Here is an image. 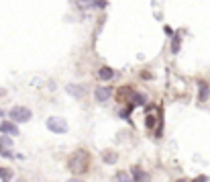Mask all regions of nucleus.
Returning a JSON list of instances; mask_svg holds the SVG:
<instances>
[{
    "instance_id": "1",
    "label": "nucleus",
    "mask_w": 210,
    "mask_h": 182,
    "mask_svg": "<svg viewBox=\"0 0 210 182\" xmlns=\"http://www.w3.org/2000/svg\"><path fill=\"white\" fill-rule=\"evenodd\" d=\"M68 168L72 170L73 174L88 172V168H90V153L86 152V149H78V152H73L72 157L68 160Z\"/></svg>"
},
{
    "instance_id": "2",
    "label": "nucleus",
    "mask_w": 210,
    "mask_h": 182,
    "mask_svg": "<svg viewBox=\"0 0 210 182\" xmlns=\"http://www.w3.org/2000/svg\"><path fill=\"white\" fill-rule=\"evenodd\" d=\"M8 117H10V121H15V123H27V121L33 117V113H31L27 107H12L8 111Z\"/></svg>"
},
{
    "instance_id": "3",
    "label": "nucleus",
    "mask_w": 210,
    "mask_h": 182,
    "mask_svg": "<svg viewBox=\"0 0 210 182\" xmlns=\"http://www.w3.org/2000/svg\"><path fill=\"white\" fill-rule=\"evenodd\" d=\"M47 129L49 131H53V133H68V123H65L63 119H59V117H51L47 119Z\"/></svg>"
},
{
    "instance_id": "4",
    "label": "nucleus",
    "mask_w": 210,
    "mask_h": 182,
    "mask_svg": "<svg viewBox=\"0 0 210 182\" xmlns=\"http://www.w3.org/2000/svg\"><path fill=\"white\" fill-rule=\"evenodd\" d=\"M0 156H4V157L12 156V141H10V137H0Z\"/></svg>"
},
{
    "instance_id": "5",
    "label": "nucleus",
    "mask_w": 210,
    "mask_h": 182,
    "mask_svg": "<svg viewBox=\"0 0 210 182\" xmlns=\"http://www.w3.org/2000/svg\"><path fill=\"white\" fill-rule=\"evenodd\" d=\"M133 182H151V178H149V174L143 172L141 168H133Z\"/></svg>"
},
{
    "instance_id": "6",
    "label": "nucleus",
    "mask_w": 210,
    "mask_h": 182,
    "mask_svg": "<svg viewBox=\"0 0 210 182\" xmlns=\"http://www.w3.org/2000/svg\"><path fill=\"white\" fill-rule=\"evenodd\" d=\"M0 131L6 133V135H19V127L15 123H8V121H2L0 123Z\"/></svg>"
},
{
    "instance_id": "7",
    "label": "nucleus",
    "mask_w": 210,
    "mask_h": 182,
    "mask_svg": "<svg viewBox=\"0 0 210 182\" xmlns=\"http://www.w3.org/2000/svg\"><path fill=\"white\" fill-rule=\"evenodd\" d=\"M94 96H96V100H98V102H106V100L110 98V88H108V86H102V88H96Z\"/></svg>"
},
{
    "instance_id": "8",
    "label": "nucleus",
    "mask_w": 210,
    "mask_h": 182,
    "mask_svg": "<svg viewBox=\"0 0 210 182\" xmlns=\"http://www.w3.org/2000/svg\"><path fill=\"white\" fill-rule=\"evenodd\" d=\"M98 78L102 80V82H108V80H112V78H114V70H112V68H108V66H104V68L98 70Z\"/></svg>"
},
{
    "instance_id": "9",
    "label": "nucleus",
    "mask_w": 210,
    "mask_h": 182,
    "mask_svg": "<svg viewBox=\"0 0 210 182\" xmlns=\"http://www.w3.org/2000/svg\"><path fill=\"white\" fill-rule=\"evenodd\" d=\"M65 90H68V94H72V96H78V98H82L84 96V86H80V84H68L65 86Z\"/></svg>"
},
{
    "instance_id": "10",
    "label": "nucleus",
    "mask_w": 210,
    "mask_h": 182,
    "mask_svg": "<svg viewBox=\"0 0 210 182\" xmlns=\"http://www.w3.org/2000/svg\"><path fill=\"white\" fill-rule=\"evenodd\" d=\"M131 104H133V107H143V104H145V96H143V94L133 92L131 94Z\"/></svg>"
},
{
    "instance_id": "11",
    "label": "nucleus",
    "mask_w": 210,
    "mask_h": 182,
    "mask_svg": "<svg viewBox=\"0 0 210 182\" xmlns=\"http://www.w3.org/2000/svg\"><path fill=\"white\" fill-rule=\"evenodd\" d=\"M102 160H104L106 164H116L118 156H116L114 152H104V153H102Z\"/></svg>"
},
{
    "instance_id": "12",
    "label": "nucleus",
    "mask_w": 210,
    "mask_h": 182,
    "mask_svg": "<svg viewBox=\"0 0 210 182\" xmlns=\"http://www.w3.org/2000/svg\"><path fill=\"white\" fill-rule=\"evenodd\" d=\"M208 94H210V90H208V86H206L204 82H200V102H204L206 98H208Z\"/></svg>"
},
{
    "instance_id": "13",
    "label": "nucleus",
    "mask_w": 210,
    "mask_h": 182,
    "mask_svg": "<svg viewBox=\"0 0 210 182\" xmlns=\"http://www.w3.org/2000/svg\"><path fill=\"white\" fill-rule=\"evenodd\" d=\"M0 178H2L4 182H8L10 178H12V172H10V170H6V168H0Z\"/></svg>"
},
{
    "instance_id": "14",
    "label": "nucleus",
    "mask_w": 210,
    "mask_h": 182,
    "mask_svg": "<svg viewBox=\"0 0 210 182\" xmlns=\"http://www.w3.org/2000/svg\"><path fill=\"white\" fill-rule=\"evenodd\" d=\"M171 51H173V53H177V51H180V37H173V41H171Z\"/></svg>"
},
{
    "instance_id": "15",
    "label": "nucleus",
    "mask_w": 210,
    "mask_h": 182,
    "mask_svg": "<svg viewBox=\"0 0 210 182\" xmlns=\"http://www.w3.org/2000/svg\"><path fill=\"white\" fill-rule=\"evenodd\" d=\"M116 180L118 182H133L131 178H129V174H125V172H118L116 174Z\"/></svg>"
},
{
    "instance_id": "16",
    "label": "nucleus",
    "mask_w": 210,
    "mask_h": 182,
    "mask_svg": "<svg viewBox=\"0 0 210 182\" xmlns=\"http://www.w3.org/2000/svg\"><path fill=\"white\" fill-rule=\"evenodd\" d=\"M147 127H149V129H151V127H155V117H151V115L147 117Z\"/></svg>"
},
{
    "instance_id": "17",
    "label": "nucleus",
    "mask_w": 210,
    "mask_h": 182,
    "mask_svg": "<svg viewBox=\"0 0 210 182\" xmlns=\"http://www.w3.org/2000/svg\"><path fill=\"white\" fill-rule=\"evenodd\" d=\"M94 6H96V8H104V6H106V2H104V0H96V2H94Z\"/></svg>"
},
{
    "instance_id": "18",
    "label": "nucleus",
    "mask_w": 210,
    "mask_h": 182,
    "mask_svg": "<svg viewBox=\"0 0 210 182\" xmlns=\"http://www.w3.org/2000/svg\"><path fill=\"white\" fill-rule=\"evenodd\" d=\"M192 182H208V176H196Z\"/></svg>"
},
{
    "instance_id": "19",
    "label": "nucleus",
    "mask_w": 210,
    "mask_h": 182,
    "mask_svg": "<svg viewBox=\"0 0 210 182\" xmlns=\"http://www.w3.org/2000/svg\"><path fill=\"white\" fill-rule=\"evenodd\" d=\"M80 4H86V2H90V4H92V2H96V0H78Z\"/></svg>"
},
{
    "instance_id": "20",
    "label": "nucleus",
    "mask_w": 210,
    "mask_h": 182,
    "mask_svg": "<svg viewBox=\"0 0 210 182\" xmlns=\"http://www.w3.org/2000/svg\"><path fill=\"white\" fill-rule=\"evenodd\" d=\"M68 182H82V180H78V178H69Z\"/></svg>"
}]
</instances>
